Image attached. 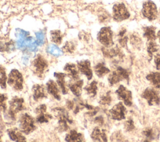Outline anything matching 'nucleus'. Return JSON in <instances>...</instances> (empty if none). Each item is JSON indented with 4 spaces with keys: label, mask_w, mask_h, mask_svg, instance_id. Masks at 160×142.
I'll return each instance as SVG.
<instances>
[{
    "label": "nucleus",
    "mask_w": 160,
    "mask_h": 142,
    "mask_svg": "<svg viewBox=\"0 0 160 142\" xmlns=\"http://www.w3.org/2000/svg\"><path fill=\"white\" fill-rule=\"evenodd\" d=\"M54 116L58 119V129L60 131H66L69 129L68 124H72L68 111L63 108H55L52 109Z\"/></svg>",
    "instance_id": "nucleus-1"
},
{
    "label": "nucleus",
    "mask_w": 160,
    "mask_h": 142,
    "mask_svg": "<svg viewBox=\"0 0 160 142\" xmlns=\"http://www.w3.org/2000/svg\"><path fill=\"white\" fill-rule=\"evenodd\" d=\"M46 89L48 93L56 99H61L60 91L58 86L57 83H56L54 81L50 79L46 83Z\"/></svg>",
    "instance_id": "nucleus-15"
},
{
    "label": "nucleus",
    "mask_w": 160,
    "mask_h": 142,
    "mask_svg": "<svg viewBox=\"0 0 160 142\" xmlns=\"http://www.w3.org/2000/svg\"><path fill=\"white\" fill-rule=\"evenodd\" d=\"M51 40L56 44H60L62 41V35L59 30H52L50 33Z\"/></svg>",
    "instance_id": "nucleus-29"
},
{
    "label": "nucleus",
    "mask_w": 160,
    "mask_h": 142,
    "mask_svg": "<svg viewBox=\"0 0 160 142\" xmlns=\"http://www.w3.org/2000/svg\"><path fill=\"white\" fill-rule=\"evenodd\" d=\"M48 68V62L43 56L39 54L31 63L33 73L39 78H42Z\"/></svg>",
    "instance_id": "nucleus-3"
},
{
    "label": "nucleus",
    "mask_w": 160,
    "mask_h": 142,
    "mask_svg": "<svg viewBox=\"0 0 160 142\" xmlns=\"http://www.w3.org/2000/svg\"><path fill=\"white\" fill-rule=\"evenodd\" d=\"M154 63L158 70L160 69V54H157L154 56Z\"/></svg>",
    "instance_id": "nucleus-42"
},
{
    "label": "nucleus",
    "mask_w": 160,
    "mask_h": 142,
    "mask_svg": "<svg viewBox=\"0 0 160 142\" xmlns=\"http://www.w3.org/2000/svg\"><path fill=\"white\" fill-rule=\"evenodd\" d=\"M12 48H14V43L12 41L10 40L8 42L0 41V51H8L11 49H12Z\"/></svg>",
    "instance_id": "nucleus-34"
},
{
    "label": "nucleus",
    "mask_w": 160,
    "mask_h": 142,
    "mask_svg": "<svg viewBox=\"0 0 160 142\" xmlns=\"http://www.w3.org/2000/svg\"><path fill=\"white\" fill-rule=\"evenodd\" d=\"M112 101V98L111 96V92L110 91H107L104 94H102L99 100V103L104 105V106H108L111 104Z\"/></svg>",
    "instance_id": "nucleus-31"
},
{
    "label": "nucleus",
    "mask_w": 160,
    "mask_h": 142,
    "mask_svg": "<svg viewBox=\"0 0 160 142\" xmlns=\"http://www.w3.org/2000/svg\"><path fill=\"white\" fill-rule=\"evenodd\" d=\"M37 115L38 116L36 118V121L37 123L41 124L44 123H48L52 118V116L49 113H47L46 112L41 113Z\"/></svg>",
    "instance_id": "nucleus-30"
},
{
    "label": "nucleus",
    "mask_w": 160,
    "mask_h": 142,
    "mask_svg": "<svg viewBox=\"0 0 160 142\" xmlns=\"http://www.w3.org/2000/svg\"><path fill=\"white\" fill-rule=\"evenodd\" d=\"M157 37L158 38V39H159V43H160V30L158 32V33H157Z\"/></svg>",
    "instance_id": "nucleus-45"
},
{
    "label": "nucleus",
    "mask_w": 160,
    "mask_h": 142,
    "mask_svg": "<svg viewBox=\"0 0 160 142\" xmlns=\"http://www.w3.org/2000/svg\"><path fill=\"white\" fill-rule=\"evenodd\" d=\"M7 132L9 138L12 141L19 142H24L26 141V137L22 134V132L16 128H9L7 130Z\"/></svg>",
    "instance_id": "nucleus-16"
},
{
    "label": "nucleus",
    "mask_w": 160,
    "mask_h": 142,
    "mask_svg": "<svg viewBox=\"0 0 160 142\" xmlns=\"http://www.w3.org/2000/svg\"><path fill=\"white\" fill-rule=\"evenodd\" d=\"M75 49V45L72 42L68 41L65 43V44L62 48V50L64 53H72Z\"/></svg>",
    "instance_id": "nucleus-35"
},
{
    "label": "nucleus",
    "mask_w": 160,
    "mask_h": 142,
    "mask_svg": "<svg viewBox=\"0 0 160 142\" xmlns=\"http://www.w3.org/2000/svg\"><path fill=\"white\" fill-rule=\"evenodd\" d=\"M124 79H126L127 82L129 83V72L121 66L116 68L115 70L109 74L108 78L110 86H114Z\"/></svg>",
    "instance_id": "nucleus-4"
},
{
    "label": "nucleus",
    "mask_w": 160,
    "mask_h": 142,
    "mask_svg": "<svg viewBox=\"0 0 160 142\" xmlns=\"http://www.w3.org/2000/svg\"><path fill=\"white\" fill-rule=\"evenodd\" d=\"M94 123H98L99 125L100 126H102L104 124V118H102V116H98L96 118H95L94 119Z\"/></svg>",
    "instance_id": "nucleus-43"
},
{
    "label": "nucleus",
    "mask_w": 160,
    "mask_h": 142,
    "mask_svg": "<svg viewBox=\"0 0 160 142\" xmlns=\"http://www.w3.org/2000/svg\"><path fill=\"white\" fill-rule=\"evenodd\" d=\"M64 70L68 76L72 79L76 81L79 78V70L77 66L74 63H67L64 67Z\"/></svg>",
    "instance_id": "nucleus-18"
},
{
    "label": "nucleus",
    "mask_w": 160,
    "mask_h": 142,
    "mask_svg": "<svg viewBox=\"0 0 160 142\" xmlns=\"http://www.w3.org/2000/svg\"><path fill=\"white\" fill-rule=\"evenodd\" d=\"M32 97L34 101H38L44 98H46V94L45 92L44 87L42 84H34L32 88Z\"/></svg>",
    "instance_id": "nucleus-17"
},
{
    "label": "nucleus",
    "mask_w": 160,
    "mask_h": 142,
    "mask_svg": "<svg viewBox=\"0 0 160 142\" xmlns=\"http://www.w3.org/2000/svg\"><path fill=\"white\" fill-rule=\"evenodd\" d=\"M7 79L5 68L2 65H0V86L2 89L6 88Z\"/></svg>",
    "instance_id": "nucleus-33"
},
{
    "label": "nucleus",
    "mask_w": 160,
    "mask_h": 142,
    "mask_svg": "<svg viewBox=\"0 0 160 142\" xmlns=\"http://www.w3.org/2000/svg\"><path fill=\"white\" fill-rule=\"evenodd\" d=\"M8 99V96L5 94L0 93V111H5L7 109L6 105V100Z\"/></svg>",
    "instance_id": "nucleus-37"
},
{
    "label": "nucleus",
    "mask_w": 160,
    "mask_h": 142,
    "mask_svg": "<svg viewBox=\"0 0 160 142\" xmlns=\"http://www.w3.org/2000/svg\"><path fill=\"white\" fill-rule=\"evenodd\" d=\"M83 83L84 81L82 79H78L76 80L75 82L69 83L68 84V86L74 96L79 97L82 93V88Z\"/></svg>",
    "instance_id": "nucleus-20"
},
{
    "label": "nucleus",
    "mask_w": 160,
    "mask_h": 142,
    "mask_svg": "<svg viewBox=\"0 0 160 142\" xmlns=\"http://www.w3.org/2000/svg\"><path fill=\"white\" fill-rule=\"evenodd\" d=\"M116 94L119 99L122 100L126 106H131L132 104V93L123 85H120L116 91Z\"/></svg>",
    "instance_id": "nucleus-11"
},
{
    "label": "nucleus",
    "mask_w": 160,
    "mask_h": 142,
    "mask_svg": "<svg viewBox=\"0 0 160 142\" xmlns=\"http://www.w3.org/2000/svg\"><path fill=\"white\" fill-rule=\"evenodd\" d=\"M122 134L121 133V131H116L114 133L112 136H111V141H124Z\"/></svg>",
    "instance_id": "nucleus-38"
},
{
    "label": "nucleus",
    "mask_w": 160,
    "mask_h": 142,
    "mask_svg": "<svg viewBox=\"0 0 160 142\" xmlns=\"http://www.w3.org/2000/svg\"><path fill=\"white\" fill-rule=\"evenodd\" d=\"M159 49V45L154 41H149L147 43V51L149 55V59L151 60L153 53H156Z\"/></svg>",
    "instance_id": "nucleus-28"
},
{
    "label": "nucleus",
    "mask_w": 160,
    "mask_h": 142,
    "mask_svg": "<svg viewBox=\"0 0 160 142\" xmlns=\"http://www.w3.org/2000/svg\"><path fill=\"white\" fill-rule=\"evenodd\" d=\"M141 97L146 99L149 105H158L160 103V96L154 89L147 88L141 94Z\"/></svg>",
    "instance_id": "nucleus-10"
},
{
    "label": "nucleus",
    "mask_w": 160,
    "mask_h": 142,
    "mask_svg": "<svg viewBox=\"0 0 160 142\" xmlns=\"http://www.w3.org/2000/svg\"><path fill=\"white\" fill-rule=\"evenodd\" d=\"M111 18V16L108 14V13L104 11L99 14V20L101 23H105L108 21Z\"/></svg>",
    "instance_id": "nucleus-39"
},
{
    "label": "nucleus",
    "mask_w": 160,
    "mask_h": 142,
    "mask_svg": "<svg viewBox=\"0 0 160 142\" xmlns=\"http://www.w3.org/2000/svg\"><path fill=\"white\" fill-rule=\"evenodd\" d=\"M124 129L127 132H131L133 131L135 129V126H134V121L132 120V119L129 118L128 120H126L124 122Z\"/></svg>",
    "instance_id": "nucleus-36"
},
{
    "label": "nucleus",
    "mask_w": 160,
    "mask_h": 142,
    "mask_svg": "<svg viewBox=\"0 0 160 142\" xmlns=\"http://www.w3.org/2000/svg\"><path fill=\"white\" fill-rule=\"evenodd\" d=\"M126 109L122 102H119L115 104L110 110V116L112 119L120 121L125 119V113Z\"/></svg>",
    "instance_id": "nucleus-12"
},
{
    "label": "nucleus",
    "mask_w": 160,
    "mask_h": 142,
    "mask_svg": "<svg viewBox=\"0 0 160 142\" xmlns=\"http://www.w3.org/2000/svg\"><path fill=\"white\" fill-rule=\"evenodd\" d=\"M77 67L80 73L86 76L88 80L92 78V71L91 68V63L88 59L81 60L77 62Z\"/></svg>",
    "instance_id": "nucleus-13"
},
{
    "label": "nucleus",
    "mask_w": 160,
    "mask_h": 142,
    "mask_svg": "<svg viewBox=\"0 0 160 142\" xmlns=\"http://www.w3.org/2000/svg\"><path fill=\"white\" fill-rule=\"evenodd\" d=\"M146 78L155 88H160V72H151Z\"/></svg>",
    "instance_id": "nucleus-24"
},
{
    "label": "nucleus",
    "mask_w": 160,
    "mask_h": 142,
    "mask_svg": "<svg viewBox=\"0 0 160 142\" xmlns=\"http://www.w3.org/2000/svg\"><path fill=\"white\" fill-rule=\"evenodd\" d=\"M84 89L86 91V93L91 98H94L98 91V83L96 81H92L90 84L86 85Z\"/></svg>",
    "instance_id": "nucleus-26"
},
{
    "label": "nucleus",
    "mask_w": 160,
    "mask_h": 142,
    "mask_svg": "<svg viewBox=\"0 0 160 142\" xmlns=\"http://www.w3.org/2000/svg\"><path fill=\"white\" fill-rule=\"evenodd\" d=\"M141 13L145 18L150 21L156 19L158 14L156 4L151 0L146 1L142 4Z\"/></svg>",
    "instance_id": "nucleus-8"
},
{
    "label": "nucleus",
    "mask_w": 160,
    "mask_h": 142,
    "mask_svg": "<svg viewBox=\"0 0 160 142\" xmlns=\"http://www.w3.org/2000/svg\"><path fill=\"white\" fill-rule=\"evenodd\" d=\"M103 55L108 58H112L114 57H119L121 58L123 56V53L118 47V46H116L114 48H106L103 47L101 49Z\"/></svg>",
    "instance_id": "nucleus-14"
},
{
    "label": "nucleus",
    "mask_w": 160,
    "mask_h": 142,
    "mask_svg": "<svg viewBox=\"0 0 160 142\" xmlns=\"http://www.w3.org/2000/svg\"><path fill=\"white\" fill-rule=\"evenodd\" d=\"M74 101H72V100H68L66 102V106L67 108L69 109H72L73 107H74Z\"/></svg>",
    "instance_id": "nucleus-44"
},
{
    "label": "nucleus",
    "mask_w": 160,
    "mask_h": 142,
    "mask_svg": "<svg viewBox=\"0 0 160 142\" xmlns=\"http://www.w3.org/2000/svg\"><path fill=\"white\" fill-rule=\"evenodd\" d=\"M142 134L146 138V141H152L159 138V134L156 133L154 129L151 128H146L142 132Z\"/></svg>",
    "instance_id": "nucleus-27"
},
{
    "label": "nucleus",
    "mask_w": 160,
    "mask_h": 142,
    "mask_svg": "<svg viewBox=\"0 0 160 142\" xmlns=\"http://www.w3.org/2000/svg\"><path fill=\"white\" fill-rule=\"evenodd\" d=\"M24 99L18 96H14L9 101L8 116L11 120H15L16 114L20 111L24 110Z\"/></svg>",
    "instance_id": "nucleus-2"
},
{
    "label": "nucleus",
    "mask_w": 160,
    "mask_h": 142,
    "mask_svg": "<svg viewBox=\"0 0 160 142\" xmlns=\"http://www.w3.org/2000/svg\"><path fill=\"white\" fill-rule=\"evenodd\" d=\"M19 129L26 134H29L36 129L34 118L28 113L22 114L19 119Z\"/></svg>",
    "instance_id": "nucleus-5"
},
{
    "label": "nucleus",
    "mask_w": 160,
    "mask_h": 142,
    "mask_svg": "<svg viewBox=\"0 0 160 142\" xmlns=\"http://www.w3.org/2000/svg\"><path fill=\"white\" fill-rule=\"evenodd\" d=\"M23 76L16 69H12L8 78V84L15 91H20L23 89Z\"/></svg>",
    "instance_id": "nucleus-6"
},
{
    "label": "nucleus",
    "mask_w": 160,
    "mask_h": 142,
    "mask_svg": "<svg viewBox=\"0 0 160 142\" xmlns=\"http://www.w3.org/2000/svg\"><path fill=\"white\" fill-rule=\"evenodd\" d=\"M113 33L109 26L102 27L98 33V40L106 48H111L114 45Z\"/></svg>",
    "instance_id": "nucleus-7"
},
{
    "label": "nucleus",
    "mask_w": 160,
    "mask_h": 142,
    "mask_svg": "<svg viewBox=\"0 0 160 142\" xmlns=\"http://www.w3.org/2000/svg\"><path fill=\"white\" fill-rule=\"evenodd\" d=\"M119 37V43L120 44V45L122 47V48H126L127 47V43H128V38L127 36H126V34L122 36H118Z\"/></svg>",
    "instance_id": "nucleus-40"
},
{
    "label": "nucleus",
    "mask_w": 160,
    "mask_h": 142,
    "mask_svg": "<svg viewBox=\"0 0 160 142\" xmlns=\"http://www.w3.org/2000/svg\"><path fill=\"white\" fill-rule=\"evenodd\" d=\"M66 141H84V138L82 133H78L75 129H71L65 136Z\"/></svg>",
    "instance_id": "nucleus-22"
},
{
    "label": "nucleus",
    "mask_w": 160,
    "mask_h": 142,
    "mask_svg": "<svg viewBox=\"0 0 160 142\" xmlns=\"http://www.w3.org/2000/svg\"><path fill=\"white\" fill-rule=\"evenodd\" d=\"M46 105L44 104H42L39 105L38 107H37L35 109V113L36 114H38L41 113H44L46 111Z\"/></svg>",
    "instance_id": "nucleus-41"
},
{
    "label": "nucleus",
    "mask_w": 160,
    "mask_h": 142,
    "mask_svg": "<svg viewBox=\"0 0 160 142\" xmlns=\"http://www.w3.org/2000/svg\"><path fill=\"white\" fill-rule=\"evenodd\" d=\"M143 36L146 38L148 41H154L157 36L156 35V28L153 26H147L142 28Z\"/></svg>",
    "instance_id": "nucleus-23"
},
{
    "label": "nucleus",
    "mask_w": 160,
    "mask_h": 142,
    "mask_svg": "<svg viewBox=\"0 0 160 142\" xmlns=\"http://www.w3.org/2000/svg\"><path fill=\"white\" fill-rule=\"evenodd\" d=\"M94 70L96 74L99 78H102L106 74L110 72V69L107 68L104 64V63H99L96 64L94 67Z\"/></svg>",
    "instance_id": "nucleus-25"
},
{
    "label": "nucleus",
    "mask_w": 160,
    "mask_h": 142,
    "mask_svg": "<svg viewBox=\"0 0 160 142\" xmlns=\"http://www.w3.org/2000/svg\"><path fill=\"white\" fill-rule=\"evenodd\" d=\"M130 43L134 48H139L142 44V40L137 33H133L130 36Z\"/></svg>",
    "instance_id": "nucleus-32"
},
{
    "label": "nucleus",
    "mask_w": 160,
    "mask_h": 142,
    "mask_svg": "<svg viewBox=\"0 0 160 142\" xmlns=\"http://www.w3.org/2000/svg\"><path fill=\"white\" fill-rule=\"evenodd\" d=\"M91 138L93 141H107L108 138L106 134V131L104 129H100L98 126L95 127L91 134Z\"/></svg>",
    "instance_id": "nucleus-19"
},
{
    "label": "nucleus",
    "mask_w": 160,
    "mask_h": 142,
    "mask_svg": "<svg viewBox=\"0 0 160 142\" xmlns=\"http://www.w3.org/2000/svg\"><path fill=\"white\" fill-rule=\"evenodd\" d=\"M54 76L56 79V83L60 89H61V91L63 94H66L68 93V89L66 88V81L65 78L66 76V74L63 73H56L55 72L54 73Z\"/></svg>",
    "instance_id": "nucleus-21"
},
{
    "label": "nucleus",
    "mask_w": 160,
    "mask_h": 142,
    "mask_svg": "<svg viewBox=\"0 0 160 142\" xmlns=\"http://www.w3.org/2000/svg\"><path fill=\"white\" fill-rule=\"evenodd\" d=\"M130 13L124 3H117L112 7V18L115 21L121 22L128 19Z\"/></svg>",
    "instance_id": "nucleus-9"
},
{
    "label": "nucleus",
    "mask_w": 160,
    "mask_h": 142,
    "mask_svg": "<svg viewBox=\"0 0 160 142\" xmlns=\"http://www.w3.org/2000/svg\"><path fill=\"white\" fill-rule=\"evenodd\" d=\"M2 141V140H1V136H0V141Z\"/></svg>",
    "instance_id": "nucleus-46"
}]
</instances>
